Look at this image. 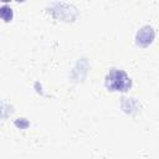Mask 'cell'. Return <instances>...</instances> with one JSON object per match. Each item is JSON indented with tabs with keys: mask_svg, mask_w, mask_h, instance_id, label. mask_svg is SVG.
Returning a JSON list of instances; mask_svg holds the SVG:
<instances>
[{
	"mask_svg": "<svg viewBox=\"0 0 159 159\" xmlns=\"http://www.w3.org/2000/svg\"><path fill=\"white\" fill-rule=\"evenodd\" d=\"M104 83L109 91H119V92H125L132 86V81L129 76L124 71L116 68L109 71V73L106 76Z\"/></svg>",
	"mask_w": 159,
	"mask_h": 159,
	"instance_id": "6da1fadb",
	"label": "cell"
},
{
	"mask_svg": "<svg viewBox=\"0 0 159 159\" xmlns=\"http://www.w3.org/2000/svg\"><path fill=\"white\" fill-rule=\"evenodd\" d=\"M154 30L150 27V26H143L138 32H137V36H135V40H137V45L139 46H148L149 43H152V41L154 40Z\"/></svg>",
	"mask_w": 159,
	"mask_h": 159,
	"instance_id": "7a4b0ae2",
	"label": "cell"
}]
</instances>
